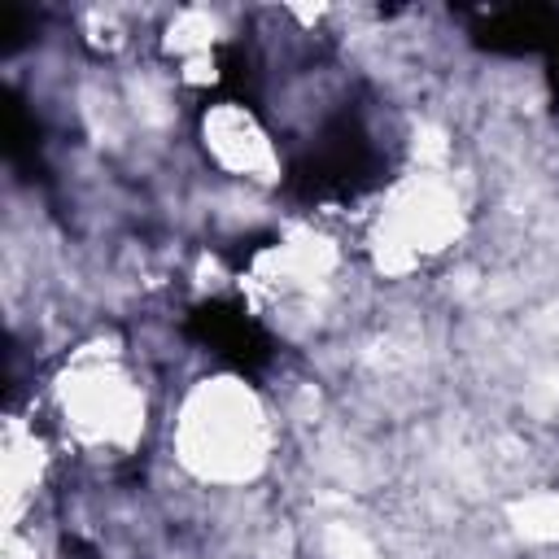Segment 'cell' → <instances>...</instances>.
<instances>
[{"label":"cell","mask_w":559,"mask_h":559,"mask_svg":"<svg viewBox=\"0 0 559 559\" xmlns=\"http://www.w3.org/2000/svg\"><path fill=\"white\" fill-rule=\"evenodd\" d=\"M175 441L192 476L240 485L266 463V415L240 380H205L183 402Z\"/></svg>","instance_id":"obj_1"},{"label":"cell","mask_w":559,"mask_h":559,"mask_svg":"<svg viewBox=\"0 0 559 559\" xmlns=\"http://www.w3.org/2000/svg\"><path fill=\"white\" fill-rule=\"evenodd\" d=\"M57 402L66 424L87 437V441H114V445H131L144 428V402L131 389V380L100 358H79L61 384H57Z\"/></svg>","instance_id":"obj_2"},{"label":"cell","mask_w":559,"mask_h":559,"mask_svg":"<svg viewBox=\"0 0 559 559\" xmlns=\"http://www.w3.org/2000/svg\"><path fill=\"white\" fill-rule=\"evenodd\" d=\"M511 524L528 542H559V489H542L528 498H515L507 507Z\"/></svg>","instance_id":"obj_4"},{"label":"cell","mask_w":559,"mask_h":559,"mask_svg":"<svg viewBox=\"0 0 559 559\" xmlns=\"http://www.w3.org/2000/svg\"><path fill=\"white\" fill-rule=\"evenodd\" d=\"M205 131V148L214 153V162L227 175L240 179H275V148L266 140V131L253 122V114H245L240 105H214L201 122Z\"/></svg>","instance_id":"obj_3"}]
</instances>
